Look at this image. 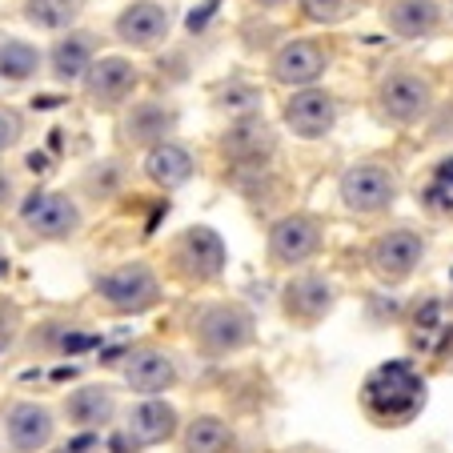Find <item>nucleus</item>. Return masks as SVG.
I'll list each match as a JSON object with an SVG mask.
<instances>
[{
  "instance_id": "obj_1",
  "label": "nucleus",
  "mask_w": 453,
  "mask_h": 453,
  "mask_svg": "<svg viewBox=\"0 0 453 453\" xmlns=\"http://www.w3.org/2000/svg\"><path fill=\"white\" fill-rule=\"evenodd\" d=\"M426 405V377L410 361H385L361 381V410L377 426H405Z\"/></svg>"
},
{
  "instance_id": "obj_2",
  "label": "nucleus",
  "mask_w": 453,
  "mask_h": 453,
  "mask_svg": "<svg viewBox=\"0 0 453 453\" xmlns=\"http://www.w3.org/2000/svg\"><path fill=\"white\" fill-rule=\"evenodd\" d=\"M193 337H197V345L205 353L225 357V353H237L253 342V317L237 301H217V305H205L197 313Z\"/></svg>"
},
{
  "instance_id": "obj_3",
  "label": "nucleus",
  "mask_w": 453,
  "mask_h": 453,
  "mask_svg": "<svg viewBox=\"0 0 453 453\" xmlns=\"http://www.w3.org/2000/svg\"><path fill=\"white\" fill-rule=\"evenodd\" d=\"M96 297L117 313H145L161 301V281L145 261H128V265H117L96 277Z\"/></svg>"
},
{
  "instance_id": "obj_4",
  "label": "nucleus",
  "mask_w": 453,
  "mask_h": 453,
  "mask_svg": "<svg viewBox=\"0 0 453 453\" xmlns=\"http://www.w3.org/2000/svg\"><path fill=\"white\" fill-rule=\"evenodd\" d=\"M20 225H25L33 237L65 241V237H77L81 233V209L69 193L36 188V193L25 197V205H20Z\"/></svg>"
},
{
  "instance_id": "obj_5",
  "label": "nucleus",
  "mask_w": 453,
  "mask_h": 453,
  "mask_svg": "<svg viewBox=\"0 0 453 453\" xmlns=\"http://www.w3.org/2000/svg\"><path fill=\"white\" fill-rule=\"evenodd\" d=\"M434 104V85L418 73H389L377 85V112L394 125H418Z\"/></svg>"
},
{
  "instance_id": "obj_6",
  "label": "nucleus",
  "mask_w": 453,
  "mask_h": 453,
  "mask_svg": "<svg viewBox=\"0 0 453 453\" xmlns=\"http://www.w3.org/2000/svg\"><path fill=\"white\" fill-rule=\"evenodd\" d=\"M321 241H326V229H321L317 217H309V213L281 217L269 229V261L285 269H297L321 253Z\"/></svg>"
},
{
  "instance_id": "obj_7",
  "label": "nucleus",
  "mask_w": 453,
  "mask_h": 453,
  "mask_svg": "<svg viewBox=\"0 0 453 453\" xmlns=\"http://www.w3.org/2000/svg\"><path fill=\"white\" fill-rule=\"evenodd\" d=\"M426 257V241L413 229H389L369 245V269H373L377 281L397 285L405 277H413V269L421 265Z\"/></svg>"
},
{
  "instance_id": "obj_8",
  "label": "nucleus",
  "mask_w": 453,
  "mask_h": 453,
  "mask_svg": "<svg viewBox=\"0 0 453 453\" xmlns=\"http://www.w3.org/2000/svg\"><path fill=\"white\" fill-rule=\"evenodd\" d=\"M173 265L188 281H217L225 269V241L205 225H193L173 241Z\"/></svg>"
},
{
  "instance_id": "obj_9",
  "label": "nucleus",
  "mask_w": 453,
  "mask_h": 453,
  "mask_svg": "<svg viewBox=\"0 0 453 453\" xmlns=\"http://www.w3.org/2000/svg\"><path fill=\"white\" fill-rule=\"evenodd\" d=\"M342 201L353 213H385L397 201V177L385 165H353L342 177Z\"/></svg>"
},
{
  "instance_id": "obj_10",
  "label": "nucleus",
  "mask_w": 453,
  "mask_h": 453,
  "mask_svg": "<svg viewBox=\"0 0 453 453\" xmlns=\"http://www.w3.org/2000/svg\"><path fill=\"white\" fill-rule=\"evenodd\" d=\"M137 81H141V73L128 57H96V65L88 69V77L81 85H85V101L93 109L109 112V109H120L133 96Z\"/></svg>"
},
{
  "instance_id": "obj_11",
  "label": "nucleus",
  "mask_w": 453,
  "mask_h": 453,
  "mask_svg": "<svg viewBox=\"0 0 453 453\" xmlns=\"http://www.w3.org/2000/svg\"><path fill=\"white\" fill-rule=\"evenodd\" d=\"M169 28H173V12L161 0H133L128 9H120L112 33L128 49H157L169 36Z\"/></svg>"
},
{
  "instance_id": "obj_12",
  "label": "nucleus",
  "mask_w": 453,
  "mask_h": 453,
  "mask_svg": "<svg viewBox=\"0 0 453 453\" xmlns=\"http://www.w3.org/2000/svg\"><path fill=\"white\" fill-rule=\"evenodd\" d=\"M329 69V49L321 41H285L281 49L273 52V81L289 88H309L317 85V77Z\"/></svg>"
},
{
  "instance_id": "obj_13",
  "label": "nucleus",
  "mask_w": 453,
  "mask_h": 453,
  "mask_svg": "<svg viewBox=\"0 0 453 453\" xmlns=\"http://www.w3.org/2000/svg\"><path fill=\"white\" fill-rule=\"evenodd\" d=\"M285 125H289V133L301 141H317V137H326V133H334V125H337L334 96L313 85L297 88V93L285 101Z\"/></svg>"
},
{
  "instance_id": "obj_14",
  "label": "nucleus",
  "mask_w": 453,
  "mask_h": 453,
  "mask_svg": "<svg viewBox=\"0 0 453 453\" xmlns=\"http://www.w3.org/2000/svg\"><path fill=\"white\" fill-rule=\"evenodd\" d=\"M221 149L225 157H229L233 165H249V169H261V165L273 161V133H269V125L257 112H249V117H237L229 128L221 133Z\"/></svg>"
},
{
  "instance_id": "obj_15",
  "label": "nucleus",
  "mask_w": 453,
  "mask_h": 453,
  "mask_svg": "<svg viewBox=\"0 0 453 453\" xmlns=\"http://www.w3.org/2000/svg\"><path fill=\"white\" fill-rule=\"evenodd\" d=\"M173 128H177V109H173V104L141 101L120 120V141H125V145H137V149H157L173 137Z\"/></svg>"
},
{
  "instance_id": "obj_16",
  "label": "nucleus",
  "mask_w": 453,
  "mask_h": 453,
  "mask_svg": "<svg viewBox=\"0 0 453 453\" xmlns=\"http://www.w3.org/2000/svg\"><path fill=\"white\" fill-rule=\"evenodd\" d=\"M96 65V41L93 33H81V28H69L65 36H57L49 49V73L60 85H73V81H85L88 69Z\"/></svg>"
},
{
  "instance_id": "obj_17",
  "label": "nucleus",
  "mask_w": 453,
  "mask_h": 453,
  "mask_svg": "<svg viewBox=\"0 0 453 453\" xmlns=\"http://www.w3.org/2000/svg\"><path fill=\"white\" fill-rule=\"evenodd\" d=\"M381 20L397 41H421L434 36L441 25V4L437 0H385Z\"/></svg>"
},
{
  "instance_id": "obj_18",
  "label": "nucleus",
  "mask_w": 453,
  "mask_h": 453,
  "mask_svg": "<svg viewBox=\"0 0 453 453\" xmlns=\"http://www.w3.org/2000/svg\"><path fill=\"white\" fill-rule=\"evenodd\" d=\"M4 437L12 453H36L52 441V413L36 402H20L4 418Z\"/></svg>"
},
{
  "instance_id": "obj_19",
  "label": "nucleus",
  "mask_w": 453,
  "mask_h": 453,
  "mask_svg": "<svg viewBox=\"0 0 453 453\" xmlns=\"http://www.w3.org/2000/svg\"><path fill=\"white\" fill-rule=\"evenodd\" d=\"M125 381L128 389H137L145 397L165 394L169 385H177V361L161 349H137L125 361Z\"/></svg>"
},
{
  "instance_id": "obj_20",
  "label": "nucleus",
  "mask_w": 453,
  "mask_h": 453,
  "mask_svg": "<svg viewBox=\"0 0 453 453\" xmlns=\"http://www.w3.org/2000/svg\"><path fill=\"white\" fill-rule=\"evenodd\" d=\"M177 434V410L161 397H145L128 410V441L133 445H165Z\"/></svg>"
},
{
  "instance_id": "obj_21",
  "label": "nucleus",
  "mask_w": 453,
  "mask_h": 453,
  "mask_svg": "<svg viewBox=\"0 0 453 453\" xmlns=\"http://www.w3.org/2000/svg\"><path fill=\"white\" fill-rule=\"evenodd\" d=\"M281 301L293 321L313 326V321H321V317L334 309V285H329L326 277H297V281L285 285Z\"/></svg>"
},
{
  "instance_id": "obj_22",
  "label": "nucleus",
  "mask_w": 453,
  "mask_h": 453,
  "mask_svg": "<svg viewBox=\"0 0 453 453\" xmlns=\"http://www.w3.org/2000/svg\"><path fill=\"white\" fill-rule=\"evenodd\" d=\"M112 413H117V397L104 385H81V389L69 394V402H65V418L77 429H88V434L109 426Z\"/></svg>"
},
{
  "instance_id": "obj_23",
  "label": "nucleus",
  "mask_w": 453,
  "mask_h": 453,
  "mask_svg": "<svg viewBox=\"0 0 453 453\" xmlns=\"http://www.w3.org/2000/svg\"><path fill=\"white\" fill-rule=\"evenodd\" d=\"M193 173H197V161L177 141H165V145L149 149V157H145V177L157 180L161 188H180Z\"/></svg>"
},
{
  "instance_id": "obj_24",
  "label": "nucleus",
  "mask_w": 453,
  "mask_h": 453,
  "mask_svg": "<svg viewBox=\"0 0 453 453\" xmlns=\"http://www.w3.org/2000/svg\"><path fill=\"white\" fill-rule=\"evenodd\" d=\"M453 342V317L437 297H429L426 305H418L413 313V345L418 349H445Z\"/></svg>"
},
{
  "instance_id": "obj_25",
  "label": "nucleus",
  "mask_w": 453,
  "mask_h": 453,
  "mask_svg": "<svg viewBox=\"0 0 453 453\" xmlns=\"http://www.w3.org/2000/svg\"><path fill=\"white\" fill-rule=\"evenodd\" d=\"M185 453H225L233 445V429L225 426L221 418H193L185 426V437H180Z\"/></svg>"
},
{
  "instance_id": "obj_26",
  "label": "nucleus",
  "mask_w": 453,
  "mask_h": 453,
  "mask_svg": "<svg viewBox=\"0 0 453 453\" xmlns=\"http://www.w3.org/2000/svg\"><path fill=\"white\" fill-rule=\"evenodd\" d=\"M421 205L437 217H453V157H441V161L429 169L426 185L418 188Z\"/></svg>"
},
{
  "instance_id": "obj_27",
  "label": "nucleus",
  "mask_w": 453,
  "mask_h": 453,
  "mask_svg": "<svg viewBox=\"0 0 453 453\" xmlns=\"http://www.w3.org/2000/svg\"><path fill=\"white\" fill-rule=\"evenodd\" d=\"M41 73V52L28 41H0V81H33Z\"/></svg>"
},
{
  "instance_id": "obj_28",
  "label": "nucleus",
  "mask_w": 453,
  "mask_h": 453,
  "mask_svg": "<svg viewBox=\"0 0 453 453\" xmlns=\"http://www.w3.org/2000/svg\"><path fill=\"white\" fill-rule=\"evenodd\" d=\"M77 0H25V17L28 25L49 28V33H60V28H73L77 20Z\"/></svg>"
},
{
  "instance_id": "obj_29",
  "label": "nucleus",
  "mask_w": 453,
  "mask_h": 453,
  "mask_svg": "<svg viewBox=\"0 0 453 453\" xmlns=\"http://www.w3.org/2000/svg\"><path fill=\"white\" fill-rule=\"evenodd\" d=\"M81 185H85V193H88L93 201H109L112 193L120 188V165H117V161L93 165V169L81 177Z\"/></svg>"
},
{
  "instance_id": "obj_30",
  "label": "nucleus",
  "mask_w": 453,
  "mask_h": 453,
  "mask_svg": "<svg viewBox=\"0 0 453 453\" xmlns=\"http://www.w3.org/2000/svg\"><path fill=\"white\" fill-rule=\"evenodd\" d=\"M297 4H301V12H305L309 20H317V25H334V20L345 12L349 0H297Z\"/></svg>"
},
{
  "instance_id": "obj_31",
  "label": "nucleus",
  "mask_w": 453,
  "mask_h": 453,
  "mask_svg": "<svg viewBox=\"0 0 453 453\" xmlns=\"http://www.w3.org/2000/svg\"><path fill=\"white\" fill-rule=\"evenodd\" d=\"M20 137H25V120H20V112L0 109V153H4V149H12Z\"/></svg>"
},
{
  "instance_id": "obj_32",
  "label": "nucleus",
  "mask_w": 453,
  "mask_h": 453,
  "mask_svg": "<svg viewBox=\"0 0 453 453\" xmlns=\"http://www.w3.org/2000/svg\"><path fill=\"white\" fill-rule=\"evenodd\" d=\"M12 334H17V309H12V305H4V301H0V353L9 349Z\"/></svg>"
},
{
  "instance_id": "obj_33",
  "label": "nucleus",
  "mask_w": 453,
  "mask_h": 453,
  "mask_svg": "<svg viewBox=\"0 0 453 453\" xmlns=\"http://www.w3.org/2000/svg\"><path fill=\"white\" fill-rule=\"evenodd\" d=\"M93 449H96V434H88V429H85V434H81L77 441H73V445H65V449H60V453H93Z\"/></svg>"
},
{
  "instance_id": "obj_34",
  "label": "nucleus",
  "mask_w": 453,
  "mask_h": 453,
  "mask_svg": "<svg viewBox=\"0 0 453 453\" xmlns=\"http://www.w3.org/2000/svg\"><path fill=\"white\" fill-rule=\"evenodd\" d=\"M9 201H12V177H9L4 169H0V209L9 205Z\"/></svg>"
},
{
  "instance_id": "obj_35",
  "label": "nucleus",
  "mask_w": 453,
  "mask_h": 453,
  "mask_svg": "<svg viewBox=\"0 0 453 453\" xmlns=\"http://www.w3.org/2000/svg\"><path fill=\"white\" fill-rule=\"evenodd\" d=\"M257 9H265V12H273V9H285V4H289V0H253Z\"/></svg>"
},
{
  "instance_id": "obj_36",
  "label": "nucleus",
  "mask_w": 453,
  "mask_h": 453,
  "mask_svg": "<svg viewBox=\"0 0 453 453\" xmlns=\"http://www.w3.org/2000/svg\"><path fill=\"white\" fill-rule=\"evenodd\" d=\"M449 17H453V12H449Z\"/></svg>"
}]
</instances>
